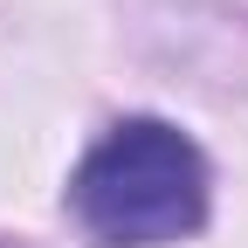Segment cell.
<instances>
[{"label": "cell", "mask_w": 248, "mask_h": 248, "mask_svg": "<svg viewBox=\"0 0 248 248\" xmlns=\"http://www.w3.org/2000/svg\"><path fill=\"white\" fill-rule=\"evenodd\" d=\"M76 221L104 248H159L207 221V159L159 117H124L83 152L69 179Z\"/></svg>", "instance_id": "obj_1"}]
</instances>
